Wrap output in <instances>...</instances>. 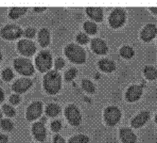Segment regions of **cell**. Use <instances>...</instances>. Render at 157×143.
I'll list each match as a JSON object with an SVG mask.
<instances>
[{
	"instance_id": "cell-1",
	"label": "cell",
	"mask_w": 157,
	"mask_h": 143,
	"mask_svg": "<svg viewBox=\"0 0 157 143\" xmlns=\"http://www.w3.org/2000/svg\"><path fill=\"white\" fill-rule=\"evenodd\" d=\"M62 87L61 75L57 71L48 72L44 77V91L49 94L58 93Z\"/></svg>"
},
{
	"instance_id": "cell-2",
	"label": "cell",
	"mask_w": 157,
	"mask_h": 143,
	"mask_svg": "<svg viewBox=\"0 0 157 143\" xmlns=\"http://www.w3.org/2000/svg\"><path fill=\"white\" fill-rule=\"evenodd\" d=\"M65 56L68 58L70 61L77 64L84 63L86 60V54L85 51L78 45L75 43H70L64 48Z\"/></svg>"
},
{
	"instance_id": "cell-3",
	"label": "cell",
	"mask_w": 157,
	"mask_h": 143,
	"mask_svg": "<svg viewBox=\"0 0 157 143\" xmlns=\"http://www.w3.org/2000/svg\"><path fill=\"white\" fill-rule=\"evenodd\" d=\"M35 64L41 73L49 71L52 66V56L50 52L47 50L41 51L35 59Z\"/></svg>"
},
{
	"instance_id": "cell-4",
	"label": "cell",
	"mask_w": 157,
	"mask_h": 143,
	"mask_svg": "<svg viewBox=\"0 0 157 143\" xmlns=\"http://www.w3.org/2000/svg\"><path fill=\"white\" fill-rule=\"evenodd\" d=\"M14 69L23 75H31L34 73V67L30 60L25 58H17L13 60Z\"/></svg>"
},
{
	"instance_id": "cell-5",
	"label": "cell",
	"mask_w": 157,
	"mask_h": 143,
	"mask_svg": "<svg viewBox=\"0 0 157 143\" xmlns=\"http://www.w3.org/2000/svg\"><path fill=\"white\" fill-rule=\"evenodd\" d=\"M120 118H121V111L117 106L111 105L105 109L104 120L108 125L110 126L116 125L120 120Z\"/></svg>"
},
{
	"instance_id": "cell-6",
	"label": "cell",
	"mask_w": 157,
	"mask_h": 143,
	"mask_svg": "<svg viewBox=\"0 0 157 143\" xmlns=\"http://www.w3.org/2000/svg\"><path fill=\"white\" fill-rule=\"evenodd\" d=\"M65 117L70 124L78 126L82 122V114L78 108L74 105H69L64 110Z\"/></svg>"
},
{
	"instance_id": "cell-7",
	"label": "cell",
	"mask_w": 157,
	"mask_h": 143,
	"mask_svg": "<svg viewBox=\"0 0 157 143\" xmlns=\"http://www.w3.org/2000/svg\"><path fill=\"white\" fill-rule=\"evenodd\" d=\"M126 21V13L121 9H116L113 13L110 14L109 17V24L112 27L118 28L124 25Z\"/></svg>"
},
{
	"instance_id": "cell-8",
	"label": "cell",
	"mask_w": 157,
	"mask_h": 143,
	"mask_svg": "<svg viewBox=\"0 0 157 143\" xmlns=\"http://www.w3.org/2000/svg\"><path fill=\"white\" fill-rule=\"evenodd\" d=\"M22 33L23 31L17 25H7L1 29V36L6 40H16L21 37Z\"/></svg>"
},
{
	"instance_id": "cell-9",
	"label": "cell",
	"mask_w": 157,
	"mask_h": 143,
	"mask_svg": "<svg viewBox=\"0 0 157 143\" xmlns=\"http://www.w3.org/2000/svg\"><path fill=\"white\" fill-rule=\"evenodd\" d=\"M19 52L24 56H32L36 51V45L34 42L28 40H21L17 45Z\"/></svg>"
},
{
	"instance_id": "cell-10",
	"label": "cell",
	"mask_w": 157,
	"mask_h": 143,
	"mask_svg": "<svg viewBox=\"0 0 157 143\" xmlns=\"http://www.w3.org/2000/svg\"><path fill=\"white\" fill-rule=\"evenodd\" d=\"M43 105L41 102H33L30 104L27 109V119L29 120H33L39 118L42 114Z\"/></svg>"
},
{
	"instance_id": "cell-11",
	"label": "cell",
	"mask_w": 157,
	"mask_h": 143,
	"mask_svg": "<svg viewBox=\"0 0 157 143\" xmlns=\"http://www.w3.org/2000/svg\"><path fill=\"white\" fill-rule=\"evenodd\" d=\"M143 90L138 85L131 86L126 91V99L129 102H136L142 96Z\"/></svg>"
},
{
	"instance_id": "cell-12",
	"label": "cell",
	"mask_w": 157,
	"mask_h": 143,
	"mask_svg": "<svg viewBox=\"0 0 157 143\" xmlns=\"http://www.w3.org/2000/svg\"><path fill=\"white\" fill-rule=\"evenodd\" d=\"M32 86V81L29 78H20L17 79L13 84V91L17 93H23L27 91Z\"/></svg>"
},
{
	"instance_id": "cell-13",
	"label": "cell",
	"mask_w": 157,
	"mask_h": 143,
	"mask_svg": "<svg viewBox=\"0 0 157 143\" xmlns=\"http://www.w3.org/2000/svg\"><path fill=\"white\" fill-rule=\"evenodd\" d=\"M157 34V27L153 24H149L146 26L141 31V39L144 41H151L155 38Z\"/></svg>"
},
{
	"instance_id": "cell-14",
	"label": "cell",
	"mask_w": 157,
	"mask_h": 143,
	"mask_svg": "<svg viewBox=\"0 0 157 143\" xmlns=\"http://www.w3.org/2000/svg\"><path fill=\"white\" fill-rule=\"evenodd\" d=\"M91 48L98 55H105L108 51V46L106 45V42L99 38H96L92 40Z\"/></svg>"
},
{
	"instance_id": "cell-15",
	"label": "cell",
	"mask_w": 157,
	"mask_h": 143,
	"mask_svg": "<svg viewBox=\"0 0 157 143\" xmlns=\"http://www.w3.org/2000/svg\"><path fill=\"white\" fill-rule=\"evenodd\" d=\"M32 133L38 141H44L47 137V131L44 123L37 122L32 125Z\"/></svg>"
},
{
	"instance_id": "cell-16",
	"label": "cell",
	"mask_w": 157,
	"mask_h": 143,
	"mask_svg": "<svg viewBox=\"0 0 157 143\" xmlns=\"http://www.w3.org/2000/svg\"><path fill=\"white\" fill-rule=\"evenodd\" d=\"M119 137L123 143H136V136L130 128H121L119 132Z\"/></svg>"
},
{
	"instance_id": "cell-17",
	"label": "cell",
	"mask_w": 157,
	"mask_h": 143,
	"mask_svg": "<svg viewBox=\"0 0 157 143\" xmlns=\"http://www.w3.org/2000/svg\"><path fill=\"white\" fill-rule=\"evenodd\" d=\"M150 119V113L147 111H142L132 120V126L134 128H139L143 126Z\"/></svg>"
},
{
	"instance_id": "cell-18",
	"label": "cell",
	"mask_w": 157,
	"mask_h": 143,
	"mask_svg": "<svg viewBox=\"0 0 157 143\" xmlns=\"http://www.w3.org/2000/svg\"><path fill=\"white\" fill-rule=\"evenodd\" d=\"M88 16L96 22H100L103 19V10L98 7H90L86 9Z\"/></svg>"
},
{
	"instance_id": "cell-19",
	"label": "cell",
	"mask_w": 157,
	"mask_h": 143,
	"mask_svg": "<svg viewBox=\"0 0 157 143\" xmlns=\"http://www.w3.org/2000/svg\"><path fill=\"white\" fill-rule=\"evenodd\" d=\"M98 67L105 73H112L116 69V64L113 60L109 59H102L98 61Z\"/></svg>"
},
{
	"instance_id": "cell-20",
	"label": "cell",
	"mask_w": 157,
	"mask_h": 143,
	"mask_svg": "<svg viewBox=\"0 0 157 143\" xmlns=\"http://www.w3.org/2000/svg\"><path fill=\"white\" fill-rule=\"evenodd\" d=\"M39 42L42 47H47L50 42V34L47 28H42L38 35Z\"/></svg>"
},
{
	"instance_id": "cell-21",
	"label": "cell",
	"mask_w": 157,
	"mask_h": 143,
	"mask_svg": "<svg viewBox=\"0 0 157 143\" xmlns=\"http://www.w3.org/2000/svg\"><path fill=\"white\" fill-rule=\"evenodd\" d=\"M27 10H28V8L26 7H13L10 9L9 13V16L12 19H17L20 16L25 14Z\"/></svg>"
},
{
	"instance_id": "cell-22",
	"label": "cell",
	"mask_w": 157,
	"mask_h": 143,
	"mask_svg": "<svg viewBox=\"0 0 157 143\" xmlns=\"http://www.w3.org/2000/svg\"><path fill=\"white\" fill-rule=\"evenodd\" d=\"M61 112V107L57 104H49L46 108V113L48 117H56Z\"/></svg>"
},
{
	"instance_id": "cell-23",
	"label": "cell",
	"mask_w": 157,
	"mask_h": 143,
	"mask_svg": "<svg viewBox=\"0 0 157 143\" xmlns=\"http://www.w3.org/2000/svg\"><path fill=\"white\" fill-rule=\"evenodd\" d=\"M144 75L149 80H154L157 77V71L152 66H146L144 68Z\"/></svg>"
},
{
	"instance_id": "cell-24",
	"label": "cell",
	"mask_w": 157,
	"mask_h": 143,
	"mask_svg": "<svg viewBox=\"0 0 157 143\" xmlns=\"http://www.w3.org/2000/svg\"><path fill=\"white\" fill-rule=\"evenodd\" d=\"M120 56L122 58H124V59H132L133 57V55H134V51L132 49V47L129 46V45H124V46H122L120 48Z\"/></svg>"
},
{
	"instance_id": "cell-25",
	"label": "cell",
	"mask_w": 157,
	"mask_h": 143,
	"mask_svg": "<svg viewBox=\"0 0 157 143\" xmlns=\"http://www.w3.org/2000/svg\"><path fill=\"white\" fill-rule=\"evenodd\" d=\"M83 28L85 30L86 33H88V34L90 35H94L97 33V30H98V27L95 23H93V22L91 21H87L84 23L83 25Z\"/></svg>"
},
{
	"instance_id": "cell-26",
	"label": "cell",
	"mask_w": 157,
	"mask_h": 143,
	"mask_svg": "<svg viewBox=\"0 0 157 143\" xmlns=\"http://www.w3.org/2000/svg\"><path fill=\"white\" fill-rule=\"evenodd\" d=\"M82 89L88 93H94L96 91L95 85L93 84L92 81L88 80V79H83L82 82Z\"/></svg>"
},
{
	"instance_id": "cell-27",
	"label": "cell",
	"mask_w": 157,
	"mask_h": 143,
	"mask_svg": "<svg viewBox=\"0 0 157 143\" xmlns=\"http://www.w3.org/2000/svg\"><path fill=\"white\" fill-rule=\"evenodd\" d=\"M89 138L85 135H76L70 138L69 143H88Z\"/></svg>"
},
{
	"instance_id": "cell-28",
	"label": "cell",
	"mask_w": 157,
	"mask_h": 143,
	"mask_svg": "<svg viewBox=\"0 0 157 143\" xmlns=\"http://www.w3.org/2000/svg\"><path fill=\"white\" fill-rule=\"evenodd\" d=\"M1 127L4 129V130H6V131H10V130H13V122L10 120H9V119H4V120H1Z\"/></svg>"
},
{
	"instance_id": "cell-29",
	"label": "cell",
	"mask_w": 157,
	"mask_h": 143,
	"mask_svg": "<svg viewBox=\"0 0 157 143\" xmlns=\"http://www.w3.org/2000/svg\"><path fill=\"white\" fill-rule=\"evenodd\" d=\"M77 75V70L75 68H70L64 73V78L66 81H71L73 80Z\"/></svg>"
},
{
	"instance_id": "cell-30",
	"label": "cell",
	"mask_w": 157,
	"mask_h": 143,
	"mask_svg": "<svg viewBox=\"0 0 157 143\" xmlns=\"http://www.w3.org/2000/svg\"><path fill=\"white\" fill-rule=\"evenodd\" d=\"M2 77L5 81H10L12 80L13 77V70L10 69V68H6L3 70L2 72Z\"/></svg>"
},
{
	"instance_id": "cell-31",
	"label": "cell",
	"mask_w": 157,
	"mask_h": 143,
	"mask_svg": "<svg viewBox=\"0 0 157 143\" xmlns=\"http://www.w3.org/2000/svg\"><path fill=\"white\" fill-rule=\"evenodd\" d=\"M2 108H3L4 113L7 116H9V117H13L15 115V110H14V108L13 106H10L9 105H4Z\"/></svg>"
},
{
	"instance_id": "cell-32",
	"label": "cell",
	"mask_w": 157,
	"mask_h": 143,
	"mask_svg": "<svg viewBox=\"0 0 157 143\" xmlns=\"http://www.w3.org/2000/svg\"><path fill=\"white\" fill-rule=\"evenodd\" d=\"M88 41H89L88 36L86 34H84V33H80V34H78L77 41L78 43H81V45H85V43L88 42Z\"/></svg>"
},
{
	"instance_id": "cell-33",
	"label": "cell",
	"mask_w": 157,
	"mask_h": 143,
	"mask_svg": "<svg viewBox=\"0 0 157 143\" xmlns=\"http://www.w3.org/2000/svg\"><path fill=\"white\" fill-rule=\"evenodd\" d=\"M65 65V61L63 60V59L62 58H58L55 60V69L56 70H61L64 67Z\"/></svg>"
},
{
	"instance_id": "cell-34",
	"label": "cell",
	"mask_w": 157,
	"mask_h": 143,
	"mask_svg": "<svg viewBox=\"0 0 157 143\" xmlns=\"http://www.w3.org/2000/svg\"><path fill=\"white\" fill-rule=\"evenodd\" d=\"M61 128H62V123L60 122V120H54V122L51 123V129L54 132L60 131Z\"/></svg>"
},
{
	"instance_id": "cell-35",
	"label": "cell",
	"mask_w": 157,
	"mask_h": 143,
	"mask_svg": "<svg viewBox=\"0 0 157 143\" xmlns=\"http://www.w3.org/2000/svg\"><path fill=\"white\" fill-rule=\"evenodd\" d=\"M35 29L33 28V27H28L26 30H25V36L27 37V38H29V39H31V38H33L35 36Z\"/></svg>"
},
{
	"instance_id": "cell-36",
	"label": "cell",
	"mask_w": 157,
	"mask_h": 143,
	"mask_svg": "<svg viewBox=\"0 0 157 143\" xmlns=\"http://www.w3.org/2000/svg\"><path fill=\"white\" fill-rule=\"evenodd\" d=\"M10 102L13 105H17L20 102V96L18 94H13L10 97Z\"/></svg>"
},
{
	"instance_id": "cell-37",
	"label": "cell",
	"mask_w": 157,
	"mask_h": 143,
	"mask_svg": "<svg viewBox=\"0 0 157 143\" xmlns=\"http://www.w3.org/2000/svg\"><path fill=\"white\" fill-rule=\"evenodd\" d=\"M53 143H65V140L63 139V138L60 135H57L54 137V140Z\"/></svg>"
},
{
	"instance_id": "cell-38",
	"label": "cell",
	"mask_w": 157,
	"mask_h": 143,
	"mask_svg": "<svg viewBox=\"0 0 157 143\" xmlns=\"http://www.w3.org/2000/svg\"><path fill=\"white\" fill-rule=\"evenodd\" d=\"M9 139L6 135H0V143H8Z\"/></svg>"
},
{
	"instance_id": "cell-39",
	"label": "cell",
	"mask_w": 157,
	"mask_h": 143,
	"mask_svg": "<svg viewBox=\"0 0 157 143\" xmlns=\"http://www.w3.org/2000/svg\"><path fill=\"white\" fill-rule=\"evenodd\" d=\"M4 91H3V90L0 88V103H2L3 101H4Z\"/></svg>"
},
{
	"instance_id": "cell-40",
	"label": "cell",
	"mask_w": 157,
	"mask_h": 143,
	"mask_svg": "<svg viewBox=\"0 0 157 143\" xmlns=\"http://www.w3.org/2000/svg\"><path fill=\"white\" fill-rule=\"evenodd\" d=\"M47 8H42V7H40V8H34V10L35 12H37V13H39V12H42V10H44Z\"/></svg>"
},
{
	"instance_id": "cell-41",
	"label": "cell",
	"mask_w": 157,
	"mask_h": 143,
	"mask_svg": "<svg viewBox=\"0 0 157 143\" xmlns=\"http://www.w3.org/2000/svg\"><path fill=\"white\" fill-rule=\"evenodd\" d=\"M151 10L153 13L157 14V8H151Z\"/></svg>"
},
{
	"instance_id": "cell-42",
	"label": "cell",
	"mask_w": 157,
	"mask_h": 143,
	"mask_svg": "<svg viewBox=\"0 0 157 143\" xmlns=\"http://www.w3.org/2000/svg\"><path fill=\"white\" fill-rule=\"evenodd\" d=\"M1 59H2V54L0 52V62H1Z\"/></svg>"
},
{
	"instance_id": "cell-43",
	"label": "cell",
	"mask_w": 157,
	"mask_h": 143,
	"mask_svg": "<svg viewBox=\"0 0 157 143\" xmlns=\"http://www.w3.org/2000/svg\"><path fill=\"white\" fill-rule=\"evenodd\" d=\"M1 118H2V112L0 111V119H1Z\"/></svg>"
},
{
	"instance_id": "cell-44",
	"label": "cell",
	"mask_w": 157,
	"mask_h": 143,
	"mask_svg": "<svg viewBox=\"0 0 157 143\" xmlns=\"http://www.w3.org/2000/svg\"><path fill=\"white\" fill-rule=\"evenodd\" d=\"M155 122H156V123H157V114H156V116H155Z\"/></svg>"
}]
</instances>
